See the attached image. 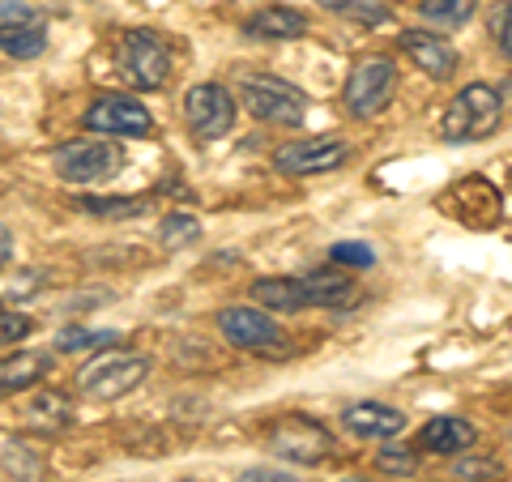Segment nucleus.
<instances>
[{
	"label": "nucleus",
	"mask_w": 512,
	"mask_h": 482,
	"mask_svg": "<svg viewBox=\"0 0 512 482\" xmlns=\"http://www.w3.org/2000/svg\"><path fill=\"white\" fill-rule=\"evenodd\" d=\"M397 47H402L406 60L414 64V69H423L431 82H448L461 64L457 47L448 39H440V35H427V30H402V35H397Z\"/></svg>",
	"instance_id": "nucleus-13"
},
{
	"label": "nucleus",
	"mask_w": 512,
	"mask_h": 482,
	"mask_svg": "<svg viewBox=\"0 0 512 482\" xmlns=\"http://www.w3.org/2000/svg\"><path fill=\"white\" fill-rule=\"evenodd\" d=\"M64 423H69V397L64 393H39L22 414V427L35 436H56Z\"/></svg>",
	"instance_id": "nucleus-18"
},
{
	"label": "nucleus",
	"mask_w": 512,
	"mask_h": 482,
	"mask_svg": "<svg viewBox=\"0 0 512 482\" xmlns=\"http://www.w3.org/2000/svg\"><path fill=\"white\" fill-rule=\"evenodd\" d=\"M376 470L393 474V478H414V470H419V453L406 448V444H384L376 453Z\"/></svg>",
	"instance_id": "nucleus-25"
},
{
	"label": "nucleus",
	"mask_w": 512,
	"mask_h": 482,
	"mask_svg": "<svg viewBox=\"0 0 512 482\" xmlns=\"http://www.w3.org/2000/svg\"><path fill=\"white\" fill-rule=\"evenodd\" d=\"M252 303L265 312H308V308H333L342 312L355 299V282L333 265V269H312L295 273V278H256L252 282Z\"/></svg>",
	"instance_id": "nucleus-1"
},
{
	"label": "nucleus",
	"mask_w": 512,
	"mask_h": 482,
	"mask_svg": "<svg viewBox=\"0 0 512 482\" xmlns=\"http://www.w3.org/2000/svg\"><path fill=\"white\" fill-rule=\"evenodd\" d=\"M35 18H43V13L30 5V0H0V30H13L22 22H35Z\"/></svg>",
	"instance_id": "nucleus-30"
},
{
	"label": "nucleus",
	"mask_w": 512,
	"mask_h": 482,
	"mask_svg": "<svg viewBox=\"0 0 512 482\" xmlns=\"http://www.w3.org/2000/svg\"><path fill=\"white\" fill-rule=\"evenodd\" d=\"M350 158V146L342 137H295L274 150V171L282 175H325L338 171Z\"/></svg>",
	"instance_id": "nucleus-11"
},
{
	"label": "nucleus",
	"mask_w": 512,
	"mask_h": 482,
	"mask_svg": "<svg viewBox=\"0 0 512 482\" xmlns=\"http://www.w3.org/2000/svg\"><path fill=\"white\" fill-rule=\"evenodd\" d=\"M491 35H495V47H500V56L512 60V0H504L500 9H495L491 18Z\"/></svg>",
	"instance_id": "nucleus-29"
},
{
	"label": "nucleus",
	"mask_w": 512,
	"mask_h": 482,
	"mask_svg": "<svg viewBox=\"0 0 512 482\" xmlns=\"http://www.w3.org/2000/svg\"><path fill=\"white\" fill-rule=\"evenodd\" d=\"M52 367H56V359L47 355V350H13L9 359H0V397L35 389L39 380L52 376Z\"/></svg>",
	"instance_id": "nucleus-16"
},
{
	"label": "nucleus",
	"mask_w": 512,
	"mask_h": 482,
	"mask_svg": "<svg viewBox=\"0 0 512 482\" xmlns=\"http://www.w3.org/2000/svg\"><path fill=\"white\" fill-rule=\"evenodd\" d=\"M82 214L90 218H137V214H146V197H77L73 201Z\"/></svg>",
	"instance_id": "nucleus-22"
},
{
	"label": "nucleus",
	"mask_w": 512,
	"mask_h": 482,
	"mask_svg": "<svg viewBox=\"0 0 512 482\" xmlns=\"http://www.w3.org/2000/svg\"><path fill=\"white\" fill-rule=\"evenodd\" d=\"M474 0H419V13L436 26H466L474 18Z\"/></svg>",
	"instance_id": "nucleus-23"
},
{
	"label": "nucleus",
	"mask_w": 512,
	"mask_h": 482,
	"mask_svg": "<svg viewBox=\"0 0 512 482\" xmlns=\"http://www.w3.org/2000/svg\"><path fill=\"white\" fill-rule=\"evenodd\" d=\"M342 482H367V478H342Z\"/></svg>",
	"instance_id": "nucleus-34"
},
{
	"label": "nucleus",
	"mask_w": 512,
	"mask_h": 482,
	"mask_svg": "<svg viewBox=\"0 0 512 482\" xmlns=\"http://www.w3.org/2000/svg\"><path fill=\"white\" fill-rule=\"evenodd\" d=\"M52 167L64 184H107L116 180L120 167H124V150L116 141H103V137H82V141H64L52 154Z\"/></svg>",
	"instance_id": "nucleus-4"
},
{
	"label": "nucleus",
	"mask_w": 512,
	"mask_h": 482,
	"mask_svg": "<svg viewBox=\"0 0 512 482\" xmlns=\"http://www.w3.org/2000/svg\"><path fill=\"white\" fill-rule=\"evenodd\" d=\"M43 47H47V22L43 18L22 22L13 30H0V52L13 56V60H30V56H39Z\"/></svg>",
	"instance_id": "nucleus-21"
},
{
	"label": "nucleus",
	"mask_w": 512,
	"mask_h": 482,
	"mask_svg": "<svg viewBox=\"0 0 512 482\" xmlns=\"http://www.w3.org/2000/svg\"><path fill=\"white\" fill-rule=\"evenodd\" d=\"M120 333L116 329H86V325H73V329H60L56 333V350L60 355H99V350L116 346Z\"/></svg>",
	"instance_id": "nucleus-20"
},
{
	"label": "nucleus",
	"mask_w": 512,
	"mask_h": 482,
	"mask_svg": "<svg viewBox=\"0 0 512 482\" xmlns=\"http://www.w3.org/2000/svg\"><path fill=\"white\" fill-rule=\"evenodd\" d=\"M244 35L248 39H299V35H308V13H299L291 5H265L244 22Z\"/></svg>",
	"instance_id": "nucleus-17"
},
{
	"label": "nucleus",
	"mask_w": 512,
	"mask_h": 482,
	"mask_svg": "<svg viewBox=\"0 0 512 482\" xmlns=\"http://www.w3.org/2000/svg\"><path fill=\"white\" fill-rule=\"evenodd\" d=\"M150 376V359L146 355H99L77 372V389L90 401H120L133 389H141Z\"/></svg>",
	"instance_id": "nucleus-6"
},
{
	"label": "nucleus",
	"mask_w": 512,
	"mask_h": 482,
	"mask_svg": "<svg viewBox=\"0 0 512 482\" xmlns=\"http://www.w3.org/2000/svg\"><path fill=\"white\" fill-rule=\"evenodd\" d=\"M325 13L342 22H355L363 30H376V26H389L393 22V9L384 5V0H316Z\"/></svg>",
	"instance_id": "nucleus-19"
},
{
	"label": "nucleus",
	"mask_w": 512,
	"mask_h": 482,
	"mask_svg": "<svg viewBox=\"0 0 512 482\" xmlns=\"http://www.w3.org/2000/svg\"><path fill=\"white\" fill-rule=\"evenodd\" d=\"M500 116H504V90H495L487 82H470L444 107L440 133L444 141H483L500 128Z\"/></svg>",
	"instance_id": "nucleus-2"
},
{
	"label": "nucleus",
	"mask_w": 512,
	"mask_h": 482,
	"mask_svg": "<svg viewBox=\"0 0 512 482\" xmlns=\"http://www.w3.org/2000/svg\"><path fill=\"white\" fill-rule=\"evenodd\" d=\"M5 470L22 474L18 482H43V461H39V457H30L22 444H13L9 453H5Z\"/></svg>",
	"instance_id": "nucleus-28"
},
{
	"label": "nucleus",
	"mask_w": 512,
	"mask_h": 482,
	"mask_svg": "<svg viewBox=\"0 0 512 482\" xmlns=\"http://www.w3.org/2000/svg\"><path fill=\"white\" fill-rule=\"evenodd\" d=\"M218 329L231 346L239 350H252V355H265V359H286L291 355V337L282 333V325L265 308H227L218 316Z\"/></svg>",
	"instance_id": "nucleus-8"
},
{
	"label": "nucleus",
	"mask_w": 512,
	"mask_h": 482,
	"mask_svg": "<svg viewBox=\"0 0 512 482\" xmlns=\"http://www.w3.org/2000/svg\"><path fill=\"white\" fill-rule=\"evenodd\" d=\"M235 482H299L291 474H282V470H265V465H256V470H244Z\"/></svg>",
	"instance_id": "nucleus-32"
},
{
	"label": "nucleus",
	"mask_w": 512,
	"mask_h": 482,
	"mask_svg": "<svg viewBox=\"0 0 512 482\" xmlns=\"http://www.w3.org/2000/svg\"><path fill=\"white\" fill-rule=\"evenodd\" d=\"M124 73L141 90H163L171 82V52L154 30H128L124 35Z\"/></svg>",
	"instance_id": "nucleus-12"
},
{
	"label": "nucleus",
	"mask_w": 512,
	"mask_h": 482,
	"mask_svg": "<svg viewBox=\"0 0 512 482\" xmlns=\"http://www.w3.org/2000/svg\"><path fill=\"white\" fill-rule=\"evenodd\" d=\"M158 239H163L167 252H180V248H188V244H197L201 239V222L192 214H167L163 227H158Z\"/></svg>",
	"instance_id": "nucleus-24"
},
{
	"label": "nucleus",
	"mask_w": 512,
	"mask_h": 482,
	"mask_svg": "<svg viewBox=\"0 0 512 482\" xmlns=\"http://www.w3.org/2000/svg\"><path fill=\"white\" fill-rule=\"evenodd\" d=\"M329 261L333 265H355V269H372L376 265V252L367 244H350V239H342V244L329 248Z\"/></svg>",
	"instance_id": "nucleus-27"
},
{
	"label": "nucleus",
	"mask_w": 512,
	"mask_h": 482,
	"mask_svg": "<svg viewBox=\"0 0 512 482\" xmlns=\"http://www.w3.org/2000/svg\"><path fill=\"white\" fill-rule=\"evenodd\" d=\"M453 478H466V482H500L504 470H500V461H491V457H461Z\"/></svg>",
	"instance_id": "nucleus-26"
},
{
	"label": "nucleus",
	"mask_w": 512,
	"mask_h": 482,
	"mask_svg": "<svg viewBox=\"0 0 512 482\" xmlns=\"http://www.w3.org/2000/svg\"><path fill=\"white\" fill-rule=\"evenodd\" d=\"M9 252H13V244H9V231H5V227H0V265H5V261H9Z\"/></svg>",
	"instance_id": "nucleus-33"
},
{
	"label": "nucleus",
	"mask_w": 512,
	"mask_h": 482,
	"mask_svg": "<svg viewBox=\"0 0 512 482\" xmlns=\"http://www.w3.org/2000/svg\"><path fill=\"white\" fill-rule=\"evenodd\" d=\"M393 90H397V69L389 56H367L359 60L346 77V90H342V103L355 120H376L389 111L393 103Z\"/></svg>",
	"instance_id": "nucleus-5"
},
{
	"label": "nucleus",
	"mask_w": 512,
	"mask_h": 482,
	"mask_svg": "<svg viewBox=\"0 0 512 482\" xmlns=\"http://www.w3.org/2000/svg\"><path fill=\"white\" fill-rule=\"evenodd\" d=\"M239 103L261 124H282V128H295L308 116V94L291 82H282V77H269V73L239 77Z\"/></svg>",
	"instance_id": "nucleus-3"
},
{
	"label": "nucleus",
	"mask_w": 512,
	"mask_h": 482,
	"mask_svg": "<svg viewBox=\"0 0 512 482\" xmlns=\"http://www.w3.org/2000/svg\"><path fill=\"white\" fill-rule=\"evenodd\" d=\"M86 128L90 133H103V137H150L154 116L133 94H99V99L86 107Z\"/></svg>",
	"instance_id": "nucleus-9"
},
{
	"label": "nucleus",
	"mask_w": 512,
	"mask_h": 482,
	"mask_svg": "<svg viewBox=\"0 0 512 482\" xmlns=\"http://www.w3.org/2000/svg\"><path fill=\"white\" fill-rule=\"evenodd\" d=\"M184 124L192 128V137L201 141H218L231 133L235 124V99L227 86L218 82H201L184 94Z\"/></svg>",
	"instance_id": "nucleus-10"
},
{
	"label": "nucleus",
	"mask_w": 512,
	"mask_h": 482,
	"mask_svg": "<svg viewBox=\"0 0 512 482\" xmlns=\"http://www.w3.org/2000/svg\"><path fill=\"white\" fill-rule=\"evenodd\" d=\"M30 316L22 312H0V346H18L22 337H30Z\"/></svg>",
	"instance_id": "nucleus-31"
},
{
	"label": "nucleus",
	"mask_w": 512,
	"mask_h": 482,
	"mask_svg": "<svg viewBox=\"0 0 512 482\" xmlns=\"http://www.w3.org/2000/svg\"><path fill=\"white\" fill-rule=\"evenodd\" d=\"M269 453H278L295 465H320L333 457V431L325 423L308 419V414H286V419L265 427Z\"/></svg>",
	"instance_id": "nucleus-7"
},
{
	"label": "nucleus",
	"mask_w": 512,
	"mask_h": 482,
	"mask_svg": "<svg viewBox=\"0 0 512 482\" xmlns=\"http://www.w3.org/2000/svg\"><path fill=\"white\" fill-rule=\"evenodd\" d=\"M342 427L359 440H397L406 431V410L384 406V401H355L342 410Z\"/></svg>",
	"instance_id": "nucleus-14"
},
{
	"label": "nucleus",
	"mask_w": 512,
	"mask_h": 482,
	"mask_svg": "<svg viewBox=\"0 0 512 482\" xmlns=\"http://www.w3.org/2000/svg\"><path fill=\"white\" fill-rule=\"evenodd\" d=\"M478 444V427L461 414H436L419 427V448L423 453H436V457H453V453H470Z\"/></svg>",
	"instance_id": "nucleus-15"
}]
</instances>
